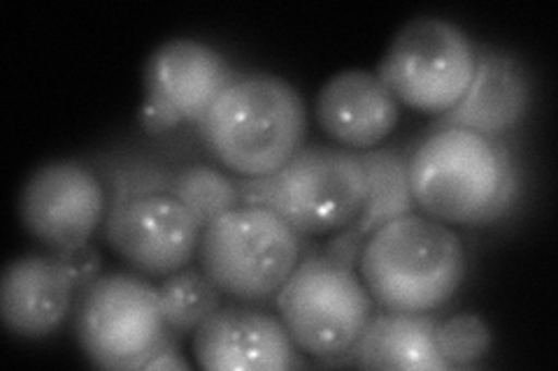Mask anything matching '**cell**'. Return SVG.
Returning a JSON list of instances; mask_svg holds the SVG:
<instances>
[{
  "label": "cell",
  "mask_w": 558,
  "mask_h": 371,
  "mask_svg": "<svg viewBox=\"0 0 558 371\" xmlns=\"http://www.w3.org/2000/svg\"><path fill=\"white\" fill-rule=\"evenodd\" d=\"M277 311L289 337L314 358H340L373 316V297L356 270L314 253L279 288Z\"/></svg>",
  "instance_id": "obj_6"
},
{
  "label": "cell",
  "mask_w": 558,
  "mask_h": 371,
  "mask_svg": "<svg viewBox=\"0 0 558 371\" xmlns=\"http://www.w3.org/2000/svg\"><path fill=\"white\" fill-rule=\"evenodd\" d=\"M194 356L213 371H287L299 364L279 318L250 305L219 307L194 332Z\"/></svg>",
  "instance_id": "obj_11"
},
{
  "label": "cell",
  "mask_w": 558,
  "mask_h": 371,
  "mask_svg": "<svg viewBox=\"0 0 558 371\" xmlns=\"http://www.w3.org/2000/svg\"><path fill=\"white\" fill-rule=\"evenodd\" d=\"M359 270L381 309L433 313L461 288L465 249L451 227L412 211L365 237Z\"/></svg>",
  "instance_id": "obj_2"
},
{
  "label": "cell",
  "mask_w": 558,
  "mask_h": 371,
  "mask_svg": "<svg viewBox=\"0 0 558 371\" xmlns=\"http://www.w3.org/2000/svg\"><path fill=\"white\" fill-rule=\"evenodd\" d=\"M305 104L275 75H238L213 102L198 131L217 161L238 176H268L303 147Z\"/></svg>",
  "instance_id": "obj_3"
},
{
  "label": "cell",
  "mask_w": 558,
  "mask_h": 371,
  "mask_svg": "<svg viewBox=\"0 0 558 371\" xmlns=\"http://www.w3.org/2000/svg\"><path fill=\"white\" fill-rule=\"evenodd\" d=\"M398 104L377 73L344 70L322 86L317 121L338 147L361 153L391 135L400 116Z\"/></svg>",
  "instance_id": "obj_15"
},
{
  "label": "cell",
  "mask_w": 558,
  "mask_h": 371,
  "mask_svg": "<svg viewBox=\"0 0 558 371\" xmlns=\"http://www.w3.org/2000/svg\"><path fill=\"white\" fill-rule=\"evenodd\" d=\"M240 202L268 207L305 235L352 225L368 200V172L356 151L328 145L301 147L268 176H238Z\"/></svg>",
  "instance_id": "obj_4"
},
{
  "label": "cell",
  "mask_w": 558,
  "mask_h": 371,
  "mask_svg": "<svg viewBox=\"0 0 558 371\" xmlns=\"http://www.w3.org/2000/svg\"><path fill=\"white\" fill-rule=\"evenodd\" d=\"M361 161L368 172V200L359 219L347 225L359 239L373 235L377 227L412 214L416 209L410 188V158L400 149H368L361 151Z\"/></svg>",
  "instance_id": "obj_17"
},
{
  "label": "cell",
  "mask_w": 558,
  "mask_h": 371,
  "mask_svg": "<svg viewBox=\"0 0 558 371\" xmlns=\"http://www.w3.org/2000/svg\"><path fill=\"white\" fill-rule=\"evenodd\" d=\"M80 279L61 256H24L12 260L0 281V316L22 339L54 334L73 309Z\"/></svg>",
  "instance_id": "obj_13"
},
{
  "label": "cell",
  "mask_w": 558,
  "mask_h": 371,
  "mask_svg": "<svg viewBox=\"0 0 558 371\" xmlns=\"http://www.w3.org/2000/svg\"><path fill=\"white\" fill-rule=\"evenodd\" d=\"M363 244H365V239H359V237L352 233V230L342 227L340 233L326 244L324 253L330 256V258H336V260L342 262V264H347V268L356 270V268H359L361 251H363Z\"/></svg>",
  "instance_id": "obj_22"
},
{
  "label": "cell",
  "mask_w": 558,
  "mask_h": 371,
  "mask_svg": "<svg viewBox=\"0 0 558 371\" xmlns=\"http://www.w3.org/2000/svg\"><path fill=\"white\" fill-rule=\"evenodd\" d=\"M414 205L440 223L486 225L519 200V168L502 139L435 126L410 156Z\"/></svg>",
  "instance_id": "obj_1"
},
{
  "label": "cell",
  "mask_w": 558,
  "mask_h": 371,
  "mask_svg": "<svg viewBox=\"0 0 558 371\" xmlns=\"http://www.w3.org/2000/svg\"><path fill=\"white\" fill-rule=\"evenodd\" d=\"M143 369H189V364L180 358V353L172 348V342L168 339L151 353Z\"/></svg>",
  "instance_id": "obj_23"
},
{
  "label": "cell",
  "mask_w": 558,
  "mask_h": 371,
  "mask_svg": "<svg viewBox=\"0 0 558 371\" xmlns=\"http://www.w3.org/2000/svg\"><path fill=\"white\" fill-rule=\"evenodd\" d=\"M435 348L451 367H473L492 348V327L475 313H457L435 323Z\"/></svg>",
  "instance_id": "obj_21"
},
{
  "label": "cell",
  "mask_w": 558,
  "mask_h": 371,
  "mask_svg": "<svg viewBox=\"0 0 558 371\" xmlns=\"http://www.w3.org/2000/svg\"><path fill=\"white\" fill-rule=\"evenodd\" d=\"M170 196L180 200L205 227L226 211L240 207L235 180L213 165H184L172 174Z\"/></svg>",
  "instance_id": "obj_20"
},
{
  "label": "cell",
  "mask_w": 558,
  "mask_h": 371,
  "mask_svg": "<svg viewBox=\"0 0 558 371\" xmlns=\"http://www.w3.org/2000/svg\"><path fill=\"white\" fill-rule=\"evenodd\" d=\"M238 79L217 49L198 40H170L151 51L145 67V100L170 119L201 123L213 102Z\"/></svg>",
  "instance_id": "obj_12"
},
{
  "label": "cell",
  "mask_w": 558,
  "mask_h": 371,
  "mask_svg": "<svg viewBox=\"0 0 558 371\" xmlns=\"http://www.w3.org/2000/svg\"><path fill=\"white\" fill-rule=\"evenodd\" d=\"M533 86L526 67L512 54L494 49L477 51L475 75L463 98L435 126H451L502 139L526 119Z\"/></svg>",
  "instance_id": "obj_14"
},
{
  "label": "cell",
  "mask_w": 558,
  "mask_h": 371,
  "mask_svg": "<svg viewBox=\"0 0 558 371\" xmlns=\"http://www.w3.org/2000/svg\"><path fill=\"white\" fill-rule=\"evenodd\" d=\"M156 290L170 337L194 334L223 302V293L213 284V279L189 264L163 276Z\"/></svg>",
  "instance_id": "obj_18"
},
{
  "label": "cell",
  "mask_w": 558,
  "mask_h": 371,
  "mask_svg": "<svg viewBox=\"0 0 558 371\" xmlns=\"http://www.w3.org/2000/svg\"><path fill=\"white\" fill-rule=\"evenodd\" d=\"M477 49L442 16H416L396 33L377 77L398 102L424 114H447L475 75Z\"/></svg>",
  "instance_id": "obj_7"
},
{
  "label": "cell",
  "mask_w": 558,
  "mask_h": 371,
  "mask_svg": "<svg viewBox=\"0 0 558 371\" xmlns=\"http://www.w3.org/2000/svg\"><path fill=\"white\" fill-rule=\"evenodd\" d=\"M108 193V207L147 198L170 196L172 170L145 153H108L96 158L92 168Z\"/></svg>",
  "instance_id": "obj_19"
},
{
  "label": "cell",
  "mask_w": 558,
  "mask_h": 371,
  "mask_svg": "<svg viewBox=\"0 0 558 371\" xmlns=\"http://www.w3.org/2000/svg\"><path fill=\"white\" fill-rule=\"evenodd\" d=\"M435 323L438 321L428 313L373 311L361 337L349 348V356L365 369H449L435 348Z\"/></svg>",
  "instance_id": "obj_16"
},
{
  "label": "cell",
  "mask_w": 558,
  "mask_h": 371,
  "mask_svg": "<svg viewBox=\"0 0 558 371\" xmlns=\"http://www.w3.org/2000/svg\"><path fill=\"white\" fill-rule=\"evenodd\" d=\"M305 239L268 207L240 205L203 227L201 270L235 302L275 297L303 260Z\"/></svg>",
  "instance_id": "obj_5"
},
{
  "label": "cell",
  "mask_w": 558,
  "mask_h": 371,
  "mask_svg": "<svg viewBox=\"0 0 558 371\" xmlns=\"http://www.w3.org/2000/svg\"><path fill=\"white\" fill-rule=\"evenodd\" d=\"M82 350L105 369H143L151 353L172 339L159 290L137 274H102L86 286L75 313Z\"/></svg>",
  "instance_id": "obj_8"
},
{
  "label": "cell",
  "mask_w": 558,
  "mask_h": 371,
  "mask_svg": "<svg viewBox=\"0 0 558 371\" xmlns=\"http://www.w3.org/2000/svg\"><path fill=\"white\" fill-rule=\"evenodd\" d=\"M105 239L145 276H168L198 256L203 225L172 196H147L108 207Z\"/></svg>",
  "instance_id": "obj_10"
},
{
  "label": "cell",
  "mask_w": 558,
  "mask_h": 371,
  "mask_svg": "<svg viewBox=\"0 0 558 371\" xmlns=\"http://www.w3.org/2000/svg\"><path fill=\"white\" fill-rule=\"evenodd\" d=\"M20 214L28 235L61 256L89 244L108 214V193L89 165L51 161L24 182Z\"/></svg>",
  "instance_id": "obj_9"
}]
</instances>
